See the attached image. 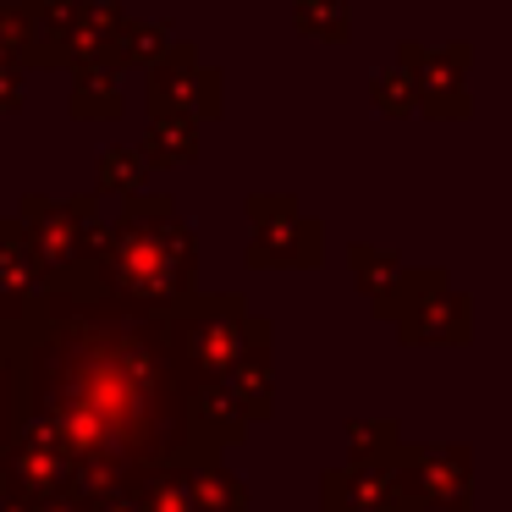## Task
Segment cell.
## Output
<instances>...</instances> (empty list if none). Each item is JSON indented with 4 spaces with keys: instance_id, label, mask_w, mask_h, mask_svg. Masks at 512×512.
Wrapping results in <instances>:
<instances>
[{
    "instance_id": "6da1fadb",
    "label": "cell",
    "mask_w": 512,
    "mask_h": 512,
    "mask_svg": "<svg viewBox=\"0 0 512 512\" xmlns=\"http://www.w3.org/2000/svg\"><path fill=\"white\" fill-rule=\"evenodd\" d=\"M6 325L17 342V413L50 424L78 496L248 441L221 380L188 364L177 314L111 320L45 292Z\"/></svg>"
},
{
    "instance_id": "7a4b0ae2",
    "label": "cell",
    "mask_w": 512,
    "mask_h": 512,
    "mask_svg": "<svg viewBox=\"0 0 512 512\" xmlns=\"http://www.w3.org/2000/svg\"><path fill=\"white\" fill-rule=\"evenodd\" d=\"M50 292L89 314L149 320L177 314L199 292V232L171 193H127L105 237L50 276Z\"/></svg>"
},
{
    "instance_id": "3957f363",
    "label": "cell",
    "mask_w": 512,
    "mask_h": 512,
    "mask_svg": "<svg viewBox=\"0 0 512 512\" xmlns=\"http://www.w3.org/2000/svg\"><path fill=\"white\" fill-rule=\"evenodd\" d=\"M243 215H248V243H243L248 270H320L325 265V221H314L303 210L298 193L254 188L243 199Z\"/></svg>"
},
{
    "instance_id": "277c9868",
    "label": "cell",
    "mask_w": 512,
    "mask_h": 512,
    "mask_svg": "<svg viewBox=\"0 0 512 512\" xmlns=\"http://www.w3.org/2000/svg\"><path fill=\"white\" fill-rule=\"evenodd\" d=\"M12 221L50 276H56L61 265H72L78 254H89L105 237V210H100V193L94 188L67 193V199H56V193H23Z\"/></svg>"
},
{
    "instance_id": "5b68a950",
    "label": "cell",
    "mask_w": 512,
    "mask_h": 512,
    "mask_svg": "<svg viewBox=\"0 0 512 512\" xmlns=\"http://www.w3.org/2000/svg\"><path fill=\"white\" fill-rule=\"evenodd\" d=\"M391 331L402 347H468L474 342V298L452 287L441 265H413Z\"/></svg>"
},
{
    "instance_id": "8992f818",
    "label": "cell",
    "mask_w": 512,
    "mask_h": 512,
    "mask_svg": "<svg viewBox=\"0 0 512 512\" xmlns=\"http://www.w3.org/2000/svg\"><path fill=\"white\" fill-rule=\"evenodd\" d=\"M391 468H397V490L419 512H474V446L402 441Z\"/></svg>"
},
{
    "instance_id": "52a82bcc",
    "label": "cell",
    "mask_w": 512,
    "mask_h": 512,
    "mask_svg": "<svg viewBox=\"0 0 512 512\" xmlns=\"http://www.w3.org/2000/svg\"><path fill=\"white\" fill-rule=\"evenodd\" d=\"M149 116H188V122H221L226 111V72L199 61V45L177 34V45L144 72Z\"/></svg>"
},
{
    "instance_id": "ba28073f",
    "label": "cell",
    "mask_w": 512,
    "mask_h": 512,
    "mask_svg": "<svg viewBox=\"0 0 512 512\" xmlns=\"http://www.w3.org/2000/svg\"><path fill=\"white\" fill-rule=\"evenodd\" d=\"M72 490V457L61 452V441L50 435L45 419L17 413L12 435L0 446V501L12 507H34V501Z\"/></svg>"
},
{
    "instance_id": "9c48e42d",
    "label": "cell",
    "mask_w": 512,
    "mask_h": 512,
    "mask_svg": "<svg viewBox=\"0 0 512 512\" xmlns=\"http://www.w3.org/2000/svg\"><path fill=\"white\" fill-rule=\"evenodd\" d=\"M397 67L413 83V116L430 122H468L474 116V94H468V67H474V45L452 39V45H419L402 39Z\"/></svg>"
},
{
    "instance_id": "30bf717a",
    "label": "cell",
    "mask_w": 512,
    "mask_h": 512,
    "mask_svg": "<svg viewBox=\"0 0 512 512\" xmlns=\"http://www.w3.org/2000/svg\"><path fill=\"white\" fill-rule=\"evenodd\" d=\"M248 336V298L243 292H193L177 309V342L204 380H221Z\"/></svg>"
},
{
    "instance_id": "8fae6325",
    "label": "cell",
    "mask_w": 512,
    "mask_h": 512,
    "mask_svg": "<svg viewBox=\"0 0 512 512\" xmlns=\"http://www.w3.org/2000/svg\"><path fill=\"white\" fill-rule=\"evenodd\" d=\"M221 391L248 430L276 413V331H270V320L248 314V336L237 347V358L221 369Z\"/></svg>"
},
{
    "instance_id": "7c38bea8",
    "label": "cell",
    "mask_w": 512,
    "mask_h": 512,
    "mask_svg": "<svg viewBox=\"0 0 512 512\" xmlns=\"http://www.w3.org/2000/svg\"><path fill=\"white\" fill-rule=\"evenodd\" d=\"M408 496L397 490L391 463H336L320 474V512H402Z\"/></svg>"
},
{
    "instance_id": "4fadbf2b",
    "label": "cell",
    "mask_w": 512,
    "mask_h": 512,
    "mask_svg": "<svg viewBox=\"0 0 512 512\" xmlns=\"http://www.w3.org/2000/svg\"><path fill=\"white\" fill-rule=\"evenodd\" d=\"M50 292V270L39 265V254L28 248V237L17 232V221H0V320L28 314Z\"/></svg>"
},
{
    "instance_id": "5bb4252c",
    "label": "cell",
    "mask_w": 512,
    "mask_h": 512,
    "mask_svg": "<svg viewBox=\"0 0 512 512\" xmlns=\"http://www.w3.org/2000/svg\"><path fill=\"white\" fill-rule=\"evenodd\" d=\"M347 270H353V287L364 292V309L386 325L397 320V303L408 292V270H413L408 259L380 243H347Z\"/></svg>"
},
{
    "instance_id": "9a60e30c",
    "label": "cell",
    "mask_w": 512,
    "mask_h": 512,
    "mask_svg": "<svg viewBox=\"0 0 512 512\" xmlns=\"http://www.w3.org/2000/svg\"><path fill=\"white\" fill-rule=\"evenodd\" d=\"M67 111L72 122H122L127 116V94H122V67H72V89H67Z\"/></svg>"
},
{
    "instance_id": "2e32d148",
    "label": "cell",
    "mask_w": 512,
    "mask_h": 512,
    "mask_svg": "<svg viewBox=\"0 0 512 512\" xmlns=\"http://www.w3.org/2000/svg\"><path fill=\"white\" fill-rule=\"evenodd\" d=\"M138 155L149 160V171H182L199 160V122L188 116H149V133L138 144Z\"/></svg>"
},
{
    "instance_id": "e0dca14e",
    "label": "cell",
    "mask_w": 512,
    "mask_h": 512,
    "mask_svg": "<svg viewBox=\"0 0 512 512\" xmlns=\"http://www.w3.org/2000/svg\"><path fill=\"white\" fill-rule=\"evenodd\" d=\"M188 496L193 512H248V479L226 468V457L188 463Z\"/></svg>"
},
{
    "instance_id": "ac0fdd59",
    "label": "cell",
    "mask_w": 512,
    "mask_h": 512,
    "mask_svg": "<svg viewBox=\"0 0 512 512\" xmlns=\"http://www.w3.org/2000/svg\"><path fill=\"white\" fill-rule=\"evenodd\" d=\"M171 45H177V23H171V17H144V23H133V17H127L122 39H116V67H122V72L127 67L149 72Z\"/></svg>"
},
{
    "instance_id": "d6986e66",
    "label": "cell",
    "mask_w": 512,
    "mask_h": 512,
    "mask_svg": "<svg viewBox=\"0 0 512 512\" xmlns=\"http://www.w3.org/2000/svg\"><path fill=\"white\" fill-rule=\"evenodd\" d=\"M149 182V160L138 155V144H105L94 160V193L100 199H127Z\"/></svg>"
},
{
    "instance_id": "ffe728a7",
    "label": "cell",
    "mask_w": 512,
    "mask_h": 512,
    "mask_svg": "<svg viewBox=\"0 0 512 512\" xmlns=\"http://www.w3.org/2000/svg\"><path fill=\"white\" fill-rule=\"evenodd\" d=\"M342 441L353 463H391L408 435H402V424L391 413H380V419H342Z\"/></svg>"
},
{
    "instance_id": "44dd1931",
    "label": "cell",
    "mask_w": 512,
    "mask_h": 512,
    "mask_svg": "<svg viewBox=\"0 0 512 512\" xmlns=\"http://www.w3.org/2000/svg\"><path fill=\"white\" fill-rule=\"evenodd\" d=\"M292 28L314 45H347L353 39V6L347 0H292Z\"/></svg>"
},
{
    "instance_id": "7402d4cb",
    "label": "cell",
    "mask_w": 512,
    "mask_h": 512,
    "mask_svg": "<svg viewBox=\"0 0 512 512\" xmlns=\"http://www.w3.org/2000/svg\"><path fill=\"white\" fill-rule=\"evenodd\" d=\"M364 94H369V105H375V116H386V122H408L413 116V83L397 61H391V67H369Z\"/></svg>"
},
{
    "instance_id": "603a6c76",
    "label": "cell",
    "mask_w": 512,
    "mask_h": 512,
    "mask_svg": "<svg viewBox=\"0 0 512 512\" xmlns=\"http://www.w3.org/2000/svg\"><path fill=\"white\" fill-rule=\"evenodd\" d=\"M144 490V512H193V496H188V463H171V468H149L138 479Z\"/></svg>"
},
{
    "instance_id": "cb8c5ba5",
    "label": "cell",
    "mask_w": 512,
    "mask_h": 512,
    "mask_svg": "<svg viewBox=\"0 0 512 512\" xmlns=\"http://www.w3.org/2000/svg\"><path fill=\"white\" fill-rule=\"evenodd\" d=\"M34 45V12L23 0H0V67H23Z\"/></svg>"
},
{
    "instance_id": "d4e9b609",
    "label": "cell",
    "mask_w": 512,
    "mask_h": 512,
    "mask_svg": "<svg viewBox=\"0 0 512 512\" xmlns=\"http://www.w3.org/2000/svg\"><path fill=\"white\" fill-rule=\"evenodd\" d=\"M17 419V342H12V325L0 320V446L12 435Z\"/></svg>"
},
{
    "instance_id": "484cf974",
    "label": "cell",
    "mask_w": 512,
    "mask_h": 512,
    "mask_svg": "<svg viewBox=\"0 0 512 512\" xmlns=\"http://www.w3.org/2000/svg\"><path fill=\"white\" fill-rule=\"evenodd\" d=\"M138 479L144 474L111 479V485L89 490V496H83V512H144V490H138Z\"/></svg>"
},
{
    "instance_id": "4316f807",
    "label": "cell",
    "mask_w": 512,
    "mask_h": 512,
    "mask_svg": "<svg viewBox=\"0 0 512 512\" xmlns=\"http://www.w3.org/2000/svg\"><path fill=\"white\" fill-rule=\"evenodd\" d=\"M23 67H0V116H17L23 111Z\"/></svg>"
},
{
    "instance_id": "83f0119b",
    "label": "cell",
    "mask_w": 512,
    "mask_h": 512,
    "mask_svg": "<svg viewBox=\"0 0 512 512\" xmlns=\"http://www.w3.org/2000/svg\"><path fill=\"white\" fill-rule=\"evenodd\" d=\"M23 6H28V12H39V6H45V0H23Z\"/></svg>"
},
{
    "instance_id": "f1b7e54d",
    "label": "cell",
    "mask_w": 512,
    "mask_h": 512,
    "mask_svg": "<svg viewBox=\"0 0 512 512\" xmlns=\"http://www.w3.org/2000/svg\"><path fill=\"white\" fill-rule=\"evenodd\" d=\"M402 512H419V507H413V501H408V507H402Z\"/></svg>"
}]
</instances>
